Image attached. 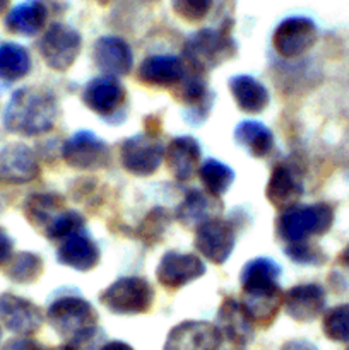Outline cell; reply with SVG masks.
Segmentation results:
<instances>
[{
    "label": "cell",
    "instance_id": "cell-36",
    "mask_svg": "<svg viewBox=\"0 0 349 350\" xmlns=\"http://www.w3.org/2000/svg\"><path fill=\"white\" fill-rule=\"evenodd\" d=\"M12 256V239L0 229V265L9 262Z\"/></svg>",
    "mask_w": 349,
    "mask_h": 350
},
{
    "label": "cell",
    "instance_id": "cell-26",
    "mask_svg": "<svg viewBox=\"0 0 349 350\" xmlns=\"http://www.w3.org/2000/svg\"><path fill=\"white\" fill-rule=\"evenodd\" d=\"M229 89L240 109L246 113H260L269 105V92L257 79L250 75H236L229 81Z\"/></svg>",
    "mask_w": 349,
    "mask_h": 350
},
{
    "label": "cell",
    "instance_id": "cell-11",
    "mask_svg": "<svg viewBox=\"0 0 349 350\" xmlns=\"http://www.w3.org/2000/svg\"><path fill=\"white\" fill-rule=\"evenodd\" d=\"M62 156L75 170H99L108 164L109 150L94 133L79 132L65 142Z\"/></svg>",
    "mask_w": 349,
    "mask_h": 350
},
{
    "label": "cell",
    "instance_id": "cell-10",
    "mask_svg": "<svg viewBox=\"0 0 349 350\" xmlns=\"http://www.w3.org/2000/svg\"><path fill=\"white\" fill-rule=\"evenodd\" d=\"M221 332L207 321H183L168 335L163 350H219Z\"/></svg>",
    "mask_w": 349,
    "mask_h": 350
},
{
    "label": "cell",
    "instance_id": "cell-3",
    "mask_svg": "<svg viewBox=\"0 0 349 350\" xmlns=\"http://www.w3.org/2000/svg\"><path fill=\"white\" fill-rule=\"evenodd\" d=\"M48 321L68 345H86L96 334L98 313L82 297H62L48 308Z\"/></svg>",
    "mask_w": 349,
    "mask_h": 350
},
{
    "label": "cell",
    "instance_id": "cell-31",
    "mask_svg": "<svg viewBox=\"0 0 349 350\" xmlns=\"http://www.w3.org/2000/svg\"><path fill=\"white\" fill-rule=\"evenodd\" d=\"M322 330L332 342H349V304H341L328 310L324 317Z\"/></svg>",
    "mask_w": 349,
    "mask_h": 350
},
{
    "label": "cell",
    "instance_id": "cell-19",
    "mask_svg": "<svg viewBox=\"0 0 349 350\" xmlns=\"http://www.w3.org/2000/svg\"><path fill=\"white\" fill-rule=\"evenodd\" d=\"M185 75V64L171 55H154L146 58L139 68V79L154 88H174Z\"/></svg>",
    "mask_w": 349,
    "mask_h": 350
},
{
    "label": "cell",
    "instance_id": "cell-22",
    "mask_svg": "<svg viewBox=\"0 0 349 350\" xmlns=\"http://www.w3.org/2000/svg\"><path fill=\"white\" fill-rule=\"evenodd\" d=\"M166 159L171 174L177 180L188 181L201 167V147L192 137H178L168 147Z\"/></svg>",
    "mask_w": 349,
    "mask_h": 350
},
{
    "label": "cell",
    "instance_id": "cell-8",
    "mask_svg": "<svg viewBox=\"0 0 349 350\" xmlns=\"http://www.w3.org/2000/svg\"><path fill=\"white\" fill-rule=\"evenodd\" d=\"M163 144L156 137L146 133L127 139L120 149L122 166L135 176H151L156 173L163 163Z\"/></svg>",
    "mask_w": 349,
    "mask_h": 350
},
{
    "label": "cell",
    "instance_id": "cell-40",
    "mask_svg": "<svg viewBox=\"0 0 349 350\" xmlns=\"http://www.w3.org/2000/svg\"><path fill=\"white\" fill-rule=\"evenodd\" d=\"M5 3H7V0H0V10H2L3 7H5Z\"/></svg>",
    "mask_w": 349,
    "mask_h": 350
},
{
    "label": "cell",
    "instance_id": "cell-15",
    "mask_svg": "<svg viewBox=\"0 0 349 350\" xmlns=\"http://www.w3.org/2000/svg\"><path fill=\"white\" fill-rule=\"evenodd\" d=\"M94 64L106 77H123L130 74L133 65L132 50L116 36H103L94 43L92 50Z\"/></svg>",
    "mask_w": 349,
    "mask_h": 350
},
{
    "label": "cell",
    "instance_id": "cell-6",
    "mask_svg": "<svg viewBox=\"0 0 349 350\" xmlns=\"http://www.w3.org/2000/svg\"><path fill=\"white\" fill-rule=\"evenodd\" d=\"M99 301L115 314H140L153 306L154 291L142 277H122L103 291Z\"/></svg>",
    "mask_w": 349,
    "mask_h": 350
},
{
    "label": "cell",
    "instance_id": "cell-1",
    "mask_svg": "<svg viewBox=\"0 0 349 350\" xmlns=\"http://www.w3.org/2000/svg\"><path fill=\"white\" fill-rule=\"evenodd\" d=\"M279 267L269 258H255L242 270V308L253 325L272 323L283 306L284 294L279 284Z\"/></svg>",
    "mask_w": 349,
    "mask_h": 350
},
{
    "label": "cell",
    "instance_id": "cell-28",
    "mask_svg": "<svg viewBox=\"0 0 349 350\" xmlns=\"http://www.w3.org/2000/svg\"><path fill=\"white\" fill-rule=\"evenodd\" d=\"M235 139L253 157H266L274 146L270 130L262 123L253 122V120H246L236 126Z\"/></svg>",
    "mask_w": 349,
    "mask_h": 350
},
{
    "label": "cell",
    "instance_id": "cell-29",
    "mask_svg": "<svg viewBox=\"0 0 349 350\" xmlns=\"http://www.w3.org/2000/svg\"><path fill=\"white\" fill-rule=\"evenodd\" d=\"M31 57L26 48L16 43L0 44V79L19 81L29 72Z\"/></svg>",
    "mask_w": 349,
    "mask_h": 350
},
{
    "label": "cell",
    "instance_id": "cell-2",
    "mask_svg": "<svg viewBox=\"0 0 349 350\" xmlns=\"http://www.w3.org/2000/svg\"><path fill=\"white\" fill-rule=\"evenodd\" d=\"M58 118V103L50 92L36 88H24L14 92L5 109V126L23 135L50 132Z\"/></svg>",
    "mask_w": 349,
    "mask_h": 350
},
{
    "label": "cell",
    "instance_id": "cell-32",
    "mask_svg": "<svg viewBox=\"0 0 349 350\" xmlns=\"http://www.w3.org/2000/svg\"><path fill=\"white\" fill-rule=\"evenodd\" d=\"M41 272H43V262L40 256L33 253H19L10 263L9 277L16 282L29 284L34 282L41 275Z\"/></svg>",
    "mask_w": 349,
    "mask_h": 350
},
{
    "label": "cell",
    "instance_id": "cell-17",
    "mask_svg": "<svg viewBox=\"0 0 349 350\" xmlns=\"http://www.w3.org/2000/svg\"><path fill=\"white\" fill-rule=\"evenodd\" d=\"M82 99L89 109L98 115L109 116L122 108L125 89L115 77H99L86 85Z\"/></svg>",
    "mask_w": 349,
    "mask_h": 350
},
{
    "label": "cell",
    "instance_id": "cell-13",
    "mask_svg": "<svg viewBox=\"0 0 349 350\" xmlns=\"http://www.w3.org/2000/svg\"><path fill=\"white\" fill-rule=\"evenodd\" d=\"M205 273V265L195 255L170 252L161 258L156 277L166 289H180Z\"/></svg>",
    "mask_w": 349,
    "mask_h": 350
},
{
    "label": "cell",
    "instance_id": "cell-5",
    "mask_svg": "<svg viewBox=\"0 0 349 350\" xmlns=\"http://www.w3.org/2000/svg\"><path fill=\"white\" fill-rule=\"evenodd\" d=\"M334 224V211L327 204L308 207H291L277 221V234L287 245L305 243L313 236H322Z\"/></svg>",
    "mask_w": 349,
    "mask_h": 350
},
{
    "label": "cell",
    "instance_id": "cell-9",
    "mask_svg": "<svg viewBox=\"0 0 349 350\" xmlns=\"http://www.w3.org/2000/svg\"><path fill=\"white\" fill-rule=\"evenodd\" d=\"M318 38L317 26L308 17H287L276 27L272 44L281 57L294 58L307 53Z\"/></svg>",
    "mask_w": 349,
    "mask_h": 350
},
{
    "label": "cell",
    "instance_id": "cell-27",
    "mask_svg": "<svg viewBox=\"0 0 349 350\" xmlns=\"http://www.w3.org/2000/svg\"><path fill=\"white\" fill-rule=\"evenodd\" d=\"M65 212L64 202L57 195H34L26 204V215L31 224L48 236L55 222Z\"/></svg>",
    "mask_w": 349,
    "mask_h": 350
},
{
    "label": "cell",
    "instance_id": "cell-12",
    "mask_svg": "<svg viewBox=\"0 0 349 350\" xmlns=\"http://www.w3.org/2000/svg\"><path fill=\"white\" fill-rule=\"evenodd\" d=\"M195 246L202 256L211 260L216 265H221L229 258L235 248V231L229 222L214 217L198 226Z\"/></svg>",
    "mask_w": 349,
    "mask_h": 350
},
{
    "label": "cell",
    "instance_id": "cell-18",
    "mask_svg": "<svg viewBox=\"0 0 349 350\" xmlns=\"http://www.w3.org/2000/svg\"><path fill=\"white\" fill-rule=\"evenodd\" d=\"M38 174H40V164L29 147L12 146L0 154V178L7 183H27L33 181Z\"/></svg>",
    "mask_w": 349,
    "mask_h": 350
},
{
    "label": "cell",
    "instance_id": "cell-23",
    "mask_svg": "<svg viewBox=\"0 0 349 350\" xmlns=\"http://www.w3.org/2000/svg\"><path fill=\"white\" fill-rule=\"evenodd\" d=\"M48 21V7L43 0H27L7 14V29L23 36H34Z\"/></svg>",
    "mask_w": 349,
    "mask_h": 350
},
{
    "label": "cell",
    "instance_id": "cell-4",
    "mask_svg": "<svg viewBox=\"0 0 349 350\" xmlns=\"http://www.w3.org/2000/svg\"><path fill=\"white\" fill-rule=\"evenodd\" d=\"M236 55V43L228 29L197 31L187 40L183 46V57L192 70L204 74L231 60Z\"/></svg>",
    "mask_w": 349,
    "mask_h": 350
},
{
    "label": "cell",
    "instance_id": "cell-33",
    "mask_svg": "<svg viewBox=\"0 0 349 350\" xmlns=\"http://www.w3.org/2000/svg\"><path fill=\"white\" fill-rule=\"evenodd\" d=\"M174 88H177V91H174L173 96L187 106L198 105V103L204 101L205 94H207V88H205L202 74L194 70H192L190 75L185 74L183 79Z\"/></svg>",
    "mask_w": 349,
    "mask_h": 350
},
{
    "label": "cell",
    "instance_id": "cell-20",
    "mask_svg": "<svg viewBox=\"0 0 349 350\" xmlns=\"http://www.w3.org/2000/svg\"><path fill=\"white\" fill-rule=\"evenodd\" d=\"M218 330L235 347H245L253 334V323L243 311L242 304L233 299H226L219 310Z\"/></svg>",
    "mask_w": 349,
    "mask_h": 350
},
{
    "label": "cell",
    "instance_id": "cell-39",
    "mask_svg": "<svg viewBox=\"0 0 349 350\" xmlns=\"http://www.w3.org/2000/svg\"><path fill=\"white\" fill-rule=\"evenodd\" d=\"M339 262H341L342 267H346L349 270V245L342 250L341 256H339Z\"/></svg>",
    "mask_w": 349,
    "mask_h": 350
},
{
    "label": "cell",
    "instance_id": "cell-16",
    "mask_svg": "<svg viewBox=\"0 0 349 350\" xmlns=\"http://www.w3.org/2000/svg\"><path fill=\"white\" fill-rule=\"evenodd\" d=\"M283 306L287 317L307 323L313 321L325 310V291L318 284H301L284 294Z\"/></svg>",
    "mask_w": 349,
    "mask_h": 350
},
{
    "label": "cell",
    "instance_id": "cell-24",
    "mask_svg": "<svg viewBox=\"0 0 349 350\" xmlns=\"http://www.w3.org/2000/svg\"><path fill=\"white\" fill-rule=\"evenodd\" d=\"M216 212H221L218 197L211 193H202L198 190L188 191L185 200L178 207L177 219L185 228H198L205 221L216 217Z\"/></svg>",
    "mask_w": 349,
    "mask_h": 350
},
{
    "label": "cell",
    "instance_id": "cell-38",
    "mask_svg": "<svg viewBox=\"0 0 349 350\" xmlns=\"http://www.w3.org/2000/svg\"><path fill=\"white\" fill-rule=\"evenodd\" d=\"M101 350H133V349L130 347L129 344H125V342H109V344H106Z\"/></svg>",
    "mask_w": 349,
    "mask_h": 350
},
{
    "label": "cell",
    "instance_id": "cell-25",
    "mask_svg": "<svg viewBox=\"0 0 349 350\" xmlns=\"http://www.w3.org/2000/svg\"><path fill=\"white\" fill-rule=\"evenodd\" d=\"M301 185L294 178V174L287 170L286 166L274 167L272 174L267 183V200L277 208H287L294 207L296 202L301 198Z\"/></svg>",
    "mask_w": 349,
    "mask_h": 350
},
{
    "label": "cell",
    "instance_id": "cell-37",
    "mask_svg": "<svg viewBox=\"0 0 349 350\" xmlns=\"http://www.w3.org/2000/svg\"><path fill=\"white\" fill-rule=\"evenodd\" d=\"M281 350H318V349L307 340H293V342H287L286 345H283Z\"/></svg>",
    "mask_w": 349,
    "mask_h": 350
},
{
    "label": "cell",
    "instance_id": "cell-30",
    "mask_svg": "<svg viewBox=\"0 0 349 350\" xmlns=\"http://www.w3.org/2000/svg\"><path fill=\"white\" fill-rule=\"evenodd\" d=\"M198 176H201V181L204 183L207 193L214 195V197L226 193L231 187L233 180H235V173H233L231 167L214 159H209L204 164H201Z\"/></svg>",
    "mask_w": 349,
    "mask_h": 350
},
{
    "label": "cell",
    "instance_id": "cell-34",
    "mask_svg": "<svg viewBox=\"0 0 349 350\" xmlns=\"http://www.w3.org/2000/svg\"><path fill=\"white\" fill-rule=\"evenodd\" d=\"M212 0H171V9L187 23H198L209 14Z\"/></svg>",
    "mask_w": 349,
    "mask_h": 350
},
{
    "label": "cell",
    "instance_id": "cell-7",
    "mask_svg": "<svg viewBox=\"0 0 349 350\" xmlns=\"http://www.w3.org/2000/svg\"><path fill=\"white\" fill-rule=\"evenodd\" d=\"M81 34L74 27L62 23L51 24L38 43L41 57L48 67L58 72L67 70L74 65L81 53Z\"/></svg>",
    "mask_w": 349,
    "mask_h": 350
},
{
    "label": "cell",
    "instance_id": "cell-14",
    "mask_svg": "<svg viewBox=\"0 0 349 350\" xmlns=\"http://www.w3.org/2000/svg\"><path fill=\"white\" fill-rule=\"evenodd\" d=\"M0 318L3 325L17 335H33L43 323V317L36 304L12 294L0 296Z\"/></svg>",
    "mask_w": 349,
    "mask_h": 350
},
{
    "label": "cell",
    "instance_id": "cell-21",
    "mask_svg": "<svg viewBox=\"0 0 349 350\" xmlns=\"http://www.w3.org/2000/svg\"><path fill=\"white\" fill-rule=\"evenodd\" d=\"M58 262L77 272L92 270L99 262V250L88 236L75 232L64 239L57 252Z\"/></svg>",
    "mask_w": 349,
    "mask_h": 350
},
{
    "label": "cell",
    "instance_id": "cell-41",
    "mask_svg": "<svg viewBox=\"0 0 349 350\" xmlns=\"http://www.w3.org/2000/svg\"><path fill=\"white\" fill-rule=\"evenodd\" d=\"M96 2H99V3H108L109 0H96Z\"/></svg>",
    "mask_w": 349,
    "mask_h": 350
},
{
    "label": "cell",
    "instance_id": "cell-35",
    "mask_svg": "<svg viewBox=\"0 0 349 350\" xmlns=\"http://www.w3.org/2000/svg\"><path fill=\"white\" fill-rule=\"evenodd\" d=\"M284 252L293 262L303 263V265H322L325 262V255L322 253V250L318 246L310 245L308 241L287 245Z\"/></svg>",
    "mask_w": 349,
    "mask_h": 350
},
{
    "label": "cell",
    "instance_id": "cell-42",
    "mask_svg": "<svg viewBox=\"0 0 349 350\" xmlns=\"http://www.w3.org/2000/svg\"><path fill=\"white\" fill-rule=\"evenodd\" d=\"M348 350H349V349H348Z\"/></svg>",
    "mask_w": 349,
    "mask_h": 350
}]
</instances>
